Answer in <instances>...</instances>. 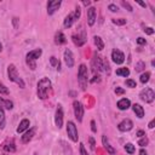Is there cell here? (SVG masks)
<instances>
[{"mask_svg":"<svg viewBox=\"0 0 155 155\" xmlns=\"http://www.w3.org/2000/svg\"><path fill=\"white\" fill-rule=\"evenodd\" d=\"M51 81L48 78H42L39 82H38V97L40 99H45L48 97V92L51 90Z\"/></svg>","mask_w":155,"mask_h":155,"instance_id":"cell-1","label":"cell"},{"mask_svg":"<svg viewBox=\"0 0 155 155\" xmlns=\"http://www.w3.org/2000/svg\"><path fill=\"white\" fill-rule=\"evenodd\" d=\"M7 75H8L10 81L16 82L21 88H24V87H25V84H24L23 79L19 76V74H18V71H17L15 64H8V67H7Z\"/></svg>","mask_w":155,"mask_h":155,"instance_id":"cell-2","label":"cell"},{"mask_svg":"<svg viewBox=\"0 0 155 155\" xmlns=\"http://www.w3.org/2000/svg\"><path fill=\"white\" fill-rule=\"evenodd\" d=\"M41 54H42L41 48H36V50H33V51H30V52L27 53V56H25V61H27L28 67H29L31 70H35V68H36V63H35V61H36L38 58H40Z\"/></svg>","mask_w":155,"mask_h":155,"instance_id":"cell-3","label":"cell"},{"mask_svg":"<svg viewBox=\"0 0 155 155\" xmlns=\"http://www.w3.org/2000/svg\"><path fill=\"white\" fill-rule=\"evenodd\" d=\"M87 80H88V69L85 64H80L79 71H78V81L80 84L81 90H86Z\"/></svg>","mask_w":155,"mask_h":155,"instance_id":"cell-4","label":"cell"},{"mask_svg":"<svg viewBox=\"0 0 155 155\" xmlns=\"http://www.w3.org/2000/svg\"><path fill=\"white\" fill-rule=\"evenodd\" d=\"M80 13H81L80 7H76L74 12L69 13V15H68V16L64 18V23H63V24H64V27H65V28H70V27L74 24V22H76V21L79 19Z\"/></svg>","mask_w":155,"mask_h":155,"instance_id":"cell-5","label":"cell"},{"mask_svg":"<svg viewBox=\"0 0 155 155\" xmlns=\"http://www.w3.org/2000/svg\"><path fill=\"white\" fill-rule=\"evenodd\" d=\"M67 134L73 142H78L79 133H78V128H76V126H75V124L73 121H68L67 122Z\"/></svg>","mask_w":155,"mask_h":155,"instance_id":"cell-6","label":"cell"},{"mask_svg":"<svg viewBox=\"0 0 155 155\" xmlns=\"http://www.w3.org/2000/svg\"><path fill=\"white\" fill-rule=\"evenodd\" d=\"M139 97H140V99L144 101L145 103H151V102L155 99V93H154V91H153L150 87H145V88H143V90L140 91Z\"/></svg>","mask_w":155,"mask_h":155,"instance_id":"cell-7","label":"cell"},{"mask_svg":"<svg viewBox=\"0 0 155 155\" xmlns=\"http://www.w3.org/2000/svg\"><path fill=\"white\" fill-rule=\"evenodd\" d=\"M73 108H74V115H75L76 120L79 122H81L82 121V117H84V105L80 102H78V101H74Z\"/></svg>","mask_w":155,"mask_h":155,"instance_id":"cell-8","label":"cell"},{"mask_svg":"<svg viewBox=\"0 0 155 155\" xmlns=\"http://www.w3.org/2000/svg\"><path fill=\"white\" fill-rule=\"evenodd\" d=\"M111 58H113V62L116 63V64H122L124 61H125V54L122 51L117 50V48H114L113 52H111Z\"/></svg>","mask_w":155,"mask_h":155,"instance_id":"cell-9","label":"cell"},{"mask_svg":"<svg viewBox=\"0 0 155 155\" xmlns=\"http://www.w3.org/2000/svg\"><path fill=\"white\" fill-rule=\"evenodd\" d=\"M102 69H103V61H102V58L99 56L94 54L93 59H92V70L96 74L97 71H101Z\"/></svg>","mask_w":155,"mask_h":155,"instance_id":"cell-10","label":"cell"},{"mask_svg":"<svg viewBox=\"0 0 155 155\" xmlns=\"http://www.w3.org/2000/svg\"><path fill=\"white\" fill-rule=\"evenodd\" d=\"M54 124L58 128H62L63 126V109L61 105L57 107L56 109V114H54Z\"/></svg>","mask_w":155,"mask_h":155,"instance_id":"cell-11","label":"cell"},{"mask_svg":"<svg viewBox=\"0 0 155 155\" xmlns=\"http://www.w3.org/2000/svg\"><path fill=\"white\" fill-rule=\"evenodd\" d=\"M62 1L61 0H51L47 2V13L48 15H53L61 6Z\"/></svg>","mask_w":155,"mask_h":155,"instance_id":"cell-12","label":"cell"},{"mask_svg":"<svg viewBox=\"0 0 155 155\" xmlns=\"http://www.w3.org/2000/svg\"><path fill=\"white\" fill-rule=\"evenodd\" d=\"M73 41H74L75 45L82 46L86 42V33H85V30L81 29V33L80 34L78 33V35H73Z\"/></svg>","mask_w":155,"mask_h":155,"instance_id":"cell-13","label":"cell"},{"mask_svg":"<svg viewBox=\"0 0 155 155\" xmlns=\"http://www.w3.org/2000/svg\"><path fill=\"white\" fill-rule=\"evenodd\" d=\"M64 62H65V65H67L68 68H73V67H74V63H75L74 56H73V52H71L69 48H67V50L64 51Z\"/></svg>","mask_w":155,"mask_h":155,"instance_id":"cell-14","label":"cell"},{"mask_svg":"<svg viewBox=\"0 0 155 155\" xmlns=\"http://www.w3.org/2000/svg\"><path fill=\"white\" fill-rule=\"evenodd\" d=\"M132 127H133V122H132L130 119H125V120H122V121L117 125V128H119V131H121V132H127V131L132 130Z\"/></svg>","mask_w":155,"mask_h":155,"instance_id":"cell-15","label":"cell"},{"mask_svg":"<svg viewBox=\"0 0 155 155\" xmlns=\"http://www.w3.org/2000/svg\"><path fill=\"white\" fill-rule=\"evenodd\" d=\"M96 17H97V12H96V8L93 6L88 7L87 8V23L90 27H92L96 22Z\"/></svg>","mask_w":155,"mask_h":155,"instance_id":"cell-16","label":"cell"},{"mask_svg":"<svg viewBox=\"0 0 155 155\" xmlns=\"http://www.w3.org/2000/svg\"><path fill=\"white\" fill-rule=\"evenodd\" d=\"M102 143H103V147H104V149L107 150V153H108V154L114 155V154L116 153V150L110 145V143H109V140H108L107 136H102Z\"/></svg>","mask_w":155,"mask_h":155,"instance_id":"cell-17","label":"cell"},{"mask_svg":"<svg viewBox=\"0 0 155 155\" xmlns=\"http://www.w3.org/2000/svg\"><path fill=\"white\" fill-rule=\"evenodd\" d=\"M34 134H35V127H33V128H29L23 136H22V143H29L30 140H31V138L34 137Z\"/></svg>","mask_w":155,"mask_h":155,"instance_id":"cell-18","label":"cell"},{"mask_svg":"<svg viewBox=\"0 0 155 155\" xmlns=\"http://www.w3.org/2000/svg\"><path fill=\"white\" fill-rule=\"evenodd\" d=\"M130 107H131V102L127 98H122V99H120L117 102V108L120 110H127Z\"/></svg>","mask_w":155,"mask_h":155,"instance_id":"cell-19","label":"cell"},{"mask_svg":"<svg viewBox=\"0 0 155 155\" xmlns=\"http://www.w3.org/2000/svg\"><path fill=\"white\" fill-rule=\"evenodd\" d=\"M132 109H133V113L136 114V116H138L139 119H142V117L144 116V109H143V107H142L140 104L134 103V104L132 105Z\"/></svg>","mask_w":155,"mask_h":155,"instance_id":"cell-20","label":"cell"},{"mask_svg":"<svg viewBox=\"0 0 155 155\" xmlns=\"http://www.w3.org/2000/svg\"><path fill=\"white\" fill-rule=\"evenodd\" d=\"M29 125H30V122H29V120L28 119H23L21 122H19V126L17 127V133H22L24 130H27V128H29Z\"/></svg>","mask_w":155,"mask_h":155,"instance_id":"cell-21","label":"cell"},{"mask_svg":"<svg viewBox=\"0 0 155 155\" xmlns=\"http://www.w3.org/2000/svg\"><path fill=\"white\" fill-rule=\"evenodd\" d=\"M65 41H67V39H65V36H64V34H63L62 31H58V33L54 35V42H56V44L61 45V44H64Z\"/></svg>","mask_w":155,"mask_h":155,"instance_id":"cell-22","label":"cell"},{"mask_svg":"<svg viewBox=\"0 0 155 155\" xmlns=\"http://www.w3.org/2000/svg\"><path fill=\"white\" fill-rule=\"evenodd\" d=\"M0 105L2 108H6L7 110H11L13 108V103L10 99H2V98H0Z\"/></svg>","mask_w":155,"mask_h":155,"instance_id":"cell-23","label":"cell"},{"mask_svg":"<svg viewBox=\"0 0 155 155\" xmlns=\"http://www.w3.org/2000/svg\"><path fill=\"white\" fill-rule=\"evenodd\" d=\"M93 39H94V45L97 46V48H98L99 51H102V50L104 48V42H103L102 38H101V36H97V35H96V36H94Z\"/></svg>","mask_w":155,"mask_h":155,"instance_id":"cell-24","label":"cell"},{"mask_svg":"<svg viewBox=\"0 0 155 155\" xmlns=\"http://www.w3.org/2000/svg\"><path fill=\"white\" fill-rule=\"evenodd\" d=\"M116 75H119V76H128L130 75V69L128 68H119V69H116Z\"/></svg>","mask_w":155,"mask_h":155,"instance_id":"cell-25","label":"cell"},{"mask_svg":"<svg viewBox=\"0 0 155 155\" xmlns=\"http://www.w3.org/2000/svg\"><path fill=\"white\" fill-rule=\"evenodd\" d=\"M5 122H6V119H5V110H4V108L0 105V128H4V127H5Z\"/></svg>","mask_w":155,"mask_h":155,"instance_id":"cell-26","label":"cell"},{"mask_svg":"<svg viewBox=\"0 0 155 155\" xmlns=\"http://www.w3.org/2000/svg\"><path fill=\"white\" fill-rule=\"evenodd\" d=\"M149 79H150V73H149V71L143 73V74L140 75V78H139V80H140V82H142V84L148 82V81H149Z\"/></svg>","mask_w":155,"mask_h":155,"instance_id":"cell-27","label":"cell"},{"mask_svg":"<svg viewBox=\"0 0 155 155\" xmlns=\"http://www.w3.org/2000/svg\"><path fill=\"white\" fill-rule=\"evenodd\" d=\"M125 150H126V153H128V154H133V153L136 151L134 145H133L132 143H126V144H125Z\"/></svg>","mask_w":155,"mask_h":155,"instance_id":"cell-28","label":"cell"},{"mask_svg":"<svg viewBox=\"0 0 155 155\" xmlns=\"http://www.w3.org/2000/svg\"><path fill=\"white\" fill-rule=\"evenodd\" d=\"M145 68V63L143 61H139L136 63V71H143Z\"/></svg>","mask_w":155,"mask_h":155,"instance_id":"cell-29","label":"cell"},{"mask_svg":"<svg viewBox=\"0 0 155 155\" xmlns=\"http://www.w3.org/2000/svg\"><path fill=\"white\" fill-rule=\"evenodd\" d=\"M50 63H51L53 67H56V68L59 70V65H61V63H59V61H58L56 57H51V58H50Z\"/></svg>","mask_w":155,"mask_h":155,"instance_id":"cell-30","label":"cell"},{"mask_svg":"<svg viewBox=\"0 0 155 155\" xmlns=\"http://www.w3.org/2000/svg\"><path fill=\"white\" fill-rule=\"evenodd\" d=\"M4 149H5L6 151H10V153H13V151L16 150V147H15V144H13V142H11V144H6V145L4 147Z\"/></svg>","mask_w":155,"mask_h":155,"instance_id":"cell-31","label":"cell"},{"mask_svg":"<svg viewBox=\"0 0 155 155\" xmlns=\"http://www.w3.org/2000/svg\"><path fill=\"white\" fill-rule=\"evenodd\" d=\"M8 93H10L8 88L2 82H0V94H8Z\"/></svg>","mask_w":155,"mask_h":155,"instance_id":"cell-32","label":"cell"},{"mask_svg":"<svg viewBox=\"0 0 155 155\" xmlns=\"http://www.w3.org/2000/svg\"><path fill=\"white\" fill-rule=\"evenodd\" d=\"M148 143H149V139L144 136V137H142L139 140H138V145H140V147H144V145H148Z\"/></svg>","mask_w":155,"mask_h":155,"instance_id":"cell-33","label":"cell"},{"mask_svg":"<svg viewBox=\"0 0 155 155\" xmlns=\"http://www.w3.org/2000/svg\"><path fill=\"white\" fill-rule=\"evenodd\" d=\"M113 23L116 25H124L126 24V19L125 18H117V19H113Z\"/></svg>","mask_w":155,"mask_h":155,"instance_id":"cell-34","label":"cell"},{"mask_svg":"<svg viewBox=\"0 0 155 155\" xmlns=\"http://www.w3.org/2000/svg\"><path fill=\"white\" fill-rule=\"evenodd\" d=\"M126 86L133 88V87H136V81L132 80V79H127V80H126Z\"/></svg>","mask_w":155,"mask_h":155,"instance_id":"cell-35","label":"cell"},{"mask_svg":"<svg viewBox=\"0 0 155 155\" xmlns=\"http://www.w3.org/2000/svg\"><path fill=\"white\" fill-rule=\"evenodd\" d=\"M121 5H122L125 8H127V11H130V12H132V11H133L132 6H131V5H130L127 1H124V0H122V1H121Z\"/></svg>","mask_w":155,"mask_h":155,"instance_id":"cell-36","label":"cell"},{"mask_svg":"<svg viewBox=\"0 0 155 155\" xmlns=\"http://www.w3.org/2000/svg\"><path fill=\"white\" fill-rule=\"evenodd\" d=\"M143 30H144V33L148 34V35H153V34H154V29H153L151 27H147V28H144Z\"/></svg>","mask_w":155,"mask_h":155,"instance_id":"cell-37","label":"cell"},{"mask_svg":"<svg viewBox=\"0 0 155 155\" xmlns=\"http://www.w3.org/2000/svg\"><path fill=\"white\" fill-rule=\"evenodd\" d=\"M108 10H110L111 12H116V11L119 10V7H117L115 4H110V5L108 6Z\"/></svg>","mask_w":155,"mask_h":155,"instance_id":"cell-38","label":"cell"},{"mask_svg":"<svg viewBox=\"0 0 155 155\" xmlns=\"http://www.w3.org/2000/svg\"><path fill=\"white\" fill-rule=\"evenodd\" d=\"M80 155H88L87 151H86V149H85V145L82 143L80 144Z\"/></svg>","mask_w":155,"mask_h":155,"instance_id":"cell-39","label":"cell"},{"mask_svg":"<svg viewBox=\"0 0 155 155\" xmlns=\"http://www.w3.org/2000/svg\"><path fill=\"white\" fill-rule=\"evenodd\" d=\"M137 44H138V45H145L147 41H145L144 38H138V39H137Z\"/></svg>","mask_w":155,"mask_h":155,"instance_id":"cell-40","label":"cell"},{"mask_svg":"<svg viewBox=\"0 0 155 155\" xmlns=\"http://www.w3.org/2000/svg\"><path fill=\"white\" fill-rule=\"evenodd\" d=\"M96 81H97V82H99V81H101V78H99V75H98V74H97V75L94 74L93 79H91V82H92V84H94Z\"/></svg>","mask_w":155,"mask_h":155,"instance_id":"cell-41","label":"cell"},{"mask_svg":"<svg viewBox=\"0 0 155 155\" xmlns=\"http://www.w3.org/2000/svg\"><path fill=\"white\" fill-rule=\"evenodd\" d=\"M115 93H116V94H124V93H125V90L121 88V87H116V88H115Z\"/></svg>","mask_w":155,"mask_h":155,"instance_id":"cell-42","label":"cell"},{"mask_svg":"<svg viewBox=\"0 0 155 155\" xmlns=\"http://www.w3.org/2000/svg\"><path fill=\"white\" fill-rule=\"evenodd\" d=\"M136 134H137V137H139V138H142V137H144V136H145V132H144L143 130H138Z\"/></svg>","mask_w":155,"mask_h":155,"instance_id":"cell-43","label":"cell"},{"mask_svg":"<svg viewBox=\"0 0 155 155\" xmlns=\"http://www.w3.org/2000/svg\"><path fill=\"white\" fill-rule=\"evenodd\" d=\"M91 130H92V132H97V127H96V122H94V120L91 121Z\"/></svg>","mask_w":155,"mask_h":155,"instance_id":"cell-44","label":"cell"},{"mask_svg":"<svg viewBox=\"0 0 155 155\" xmlns=\"http://www.w3.org/2000/svg\"><path fill=\"white\" fill-rule=\"evenodd\" d=\"M12 23H13V27H15V28H18V18H17V17H13Z\"/></svg>","mask_w":155,"mask_h":155,"instance_id":"cell-45","label":"cell"},{"mask_svg":"<svg viewBox=\"0 0 155 155\" xmlns=\"http://www.w3.org/2000/svg\"><path fill=\"white\" fill-rule=\"evenodd\" d=\"M90 144H91V149L92 150H94V139H93V137H90Z\"/></svg>","mask_w":155,"mask_h":155,"instance_id":"cell-46","label":"cell"},{"mask_svg":"<svg viewBox=\"0 0 155 155\" xmlns=\"http://www.w3.org/2000/svg\"><path fill=\"white\" fill-rule=\"evenodd\" d=\"M154 124H155V120L153 119V120H151V121L149 122V125H148V127H149L150 130H153V128H154Z\"/></svg>","mask_w":155,"mask_h":155,"instance_id":"cell-47","label":"cell"},{"mask_svg":"<svg viewBox=\"0 0 155 155\" xmlns=\"http://www.w3.org/2000/svg\"><path fill=\"white\" fill-rule=\"evenodd\" d=\"M139 155H148V153H147L144 149H140V150H139Z\"/></svg>","mask_w":155,"mask_h":155,"instance_id":"cell-48","label":"cell"},{"mask_svg":"<svg viewBox=\"0 0 155 155\" xmlns=\"http://www.w3.org/2000/svg\"><path fill=\"white\" fill-rule=\"evenodd\" d=\"M137 4H139L142 7H145V6H147V5H145V2H142V1H137Z\"/></svg>","mask_w":155,"mask_h":155,"instance_id":"cell-49","label":"cell"},{"mask_svg":"<svg viewBox=\"0 0 155 155\" xmlns=\"http://www.w3.org/2000/svg\"><path fill=\"white\" fill-rule=\"evenodd\" d=\"M82 4H84L85 6H88V5L91 4V1H85V0H84V1H82Z\"/></svg>","mask_w":155,"mask_h":155,"instance_id":"cell-50","label":"cell"},{"mask_svg":"<svg viewBox=\"0 0 155 155\" xmlns=\"http://www.w3.org/2000/svg\"><path fill=\"white\" fill-rule=\"evenodd\" d=\"M1 51H2V45L0 44V52H1Z\"/></svg>","mask_w":155,"mask_h":155,"instance_id":"cell-51","label":"cell"}]
</instances>
